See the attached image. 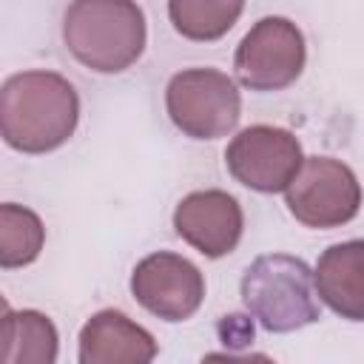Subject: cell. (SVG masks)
Listing matches in <instances>:
<instances>
[{
	"mask_svg": "<svg viewBox=\"0 0 364 364\" xmlns=\"http://www.w3.org/2000/svg\"><path fill=\"white\" fill-rule=\"evenodd\" d=\"M80 119L74 85L54 71H20L0 91V134L9 148L48 154L68 142Z\"/></svg>",
	"mask_w": 364,
	"mask_h": 364,
	"instance_id": "6da1fadb",
	"label": "cell"
},
{
	"mask_svg": "<svg viewBox=\"0 0 364 364\" xmlns=\"http://www.w3.org/2000/svg\"><path fill=\"white\" fill-rule=\"evenodd\" d=\"M145 14L134 0H71L63 17L68 51L91 71L117 74L145 48Z\"/></svg>",
	"mask_w": 364,
	"mask_h": 364,
	"instance_id": "7a4b0ae2",
	"label": "cell"
},
{
	"mask_svg": "<svg viewBox=\"0 0 364 364\" xmlns=\"http://www.w3.org/2000/svg\"><path fill=\"white\" fill-rule=\"evenodd\" d=\"M242 301L270 333H293L318 321L316 276L287 253H267L250 262L242 276Z\"/></svg>",
	"mask_w": 364,
	"mask_h": 364,
	"instance_id": "3957f363",
	"label": "cell"
},
{
	"mask_svg": "<svg viewBox=\"0 0 364 364\" xmlns=\"http://www.w3.org/2000/svg\"><path fill=\"white\" fill-rule=\"evenodd\" d=\"M171 122L193 139H216L236 128L242 97L236 82L216 68H185L165 88Z\"/></svg>",
	"mask_w": 364,
	"mask_h": 364,
	"instance_id": "277c9868",
	"label": "cell"
},
{
	"mask_svg": "<svg viewBox=\"0 0 364 364\" xmlns=\"http://www.w3.org/2000/svg\"><path fill=\"white\" fill-rule=\"evenodd\" d=\"M287 210L307 228H338L355 219L361 185L350 165L333 156H310L284 191Z\"/></svg>",
	"mask_w": 364,
	"mask_h": 364,
	"instance_id": "5b68a950",
	"label": "cell"
},
{
	"mask_svg": "<svg viewBox=\"0 0 364 364\" xmlns=\"http://www.w3.org/2000/svg\"><path fill=\"white\" fill-rule=\"evenodd\" d=\"M304 34L287 17H262L239 43L233 57L236 80L250 91H282L304 68Z\"/></svg>",
	"mask_w": 364,
	"mask_h": 364,
	"instance_id": "8992f818",
	"label": "cell"
},
{
	"mask_svg": "<svg viewBox=\"0 0 364 364\" xmlns=\"http://www.w3.org/2000/svg\"><path fill=\"white\" fill-rule=\"evenodd\" d=\"M301 162L304 156L299 139L276 125H250L239 131L225 151V165L230 176L259 193L287 191Z\"/></svg>",
	"mask_w": 364,
	"mask_h": 364,
	"instance_id": "52a82bcc",
	"label": "cell"
},
{
	"mask_svg": "<svg viewBox=\"0 0 364 364\" xmlns=\"http://www.w3.org/2000/svg\"><path fill=\"white\" fill-rule=\"evenodd\" d=\"M131 293L148 313L165 321H185L205 299V279L185 256L159 250L134 267Z\"/></svg>",
	"mask_w": 364,
	"mask_h": 364,
	"instance_id": "ba28073f",
	"label": "cell"
},
{
	"mask_svg": "<svg viewBox=\"0 0 364 364\" xmlns=\"http://www.w3.org/2000/svg\"><path fill=\"white\" fill-rule=\"evenodd\" d=\"M176 233L208 259L230 253L245 228L239 202L225 191H193L173 210Z\"/></svg>",
	"mask_w": 364,
	"mask_h": 364,
	"instance_id": "9c48e42d",
	"label": "cell"
},
{
	"mask_svg": "<svg viewBox=\"0 0 364 364\" xmlns=\"http://www.w3.org/2000/svg\"><path fill=\"white\" fill-rule=\"evenodd\" d=\"M154 355V336L119 310H100L80 330L82 364H145Z\"/></svg>",
	"mask_w": 364,
	"mask_h": 364,
	"instance_id": "30bf717a",
	"label": "cell"
},
{
	"mask_svg": "<svg viewBox=\"0 0 364 364\" xmlns=\"http://www.w3.org/2000/svg\"><path fill=\"white\" fill-rule=\"evenodd\" d=\"M321 301L350 321H364V239L330 245L313 270Z\"/></svg>",
	"mask_w": 364,
	"mask_h": 364,
	"instance_id": "8fae6325",
	"label": "cell"
},
{
	"mask_svg": "<svg viewBox=\"0 0 364 364\" xmlns=\"http://www.w3.org/2000/svg\"><path fill=\"white\" fill-rule=\"evenodd\" d=\"M0 341L3 364H51L57 358V327L37 310H11L3 304Z\"/></svg>",
	"mask_w": 364,
	"mask_h": 364,
	"instance_id": "7c38bea8",
	"label": "cell"
},
{
	"mask_svg": "<svg viewBox=\"0 0 364 364\" xmlns=\"http://www.w3.org/2000/svg\"><path fill=\"white\" fill-rule=\"evenodd\" d=\"M245 0H168L173 28L196 43L225 37L239 20Z\"/></svg>",
	"mask_w": 364,
	"mask_h": 364,
	"instance_id": "4fadbf2b",
	"label": "cell"
},
{
	"mask_svg": "<svg viewBox=\"0 0 364 364\" xmlns=\"http://www.w3.org/2000/svg\"><path fill=\"white\" fill-rule=\"evenodd\" d=\"M46 242V228L40 216L23 205H0V267H26L31 264Z\"/></svg>",
	"mask_w": 364,
	"mask_h": 364,
	"instance_id": "5bb4252c",
	"label": "cell"
}]
</instances>
